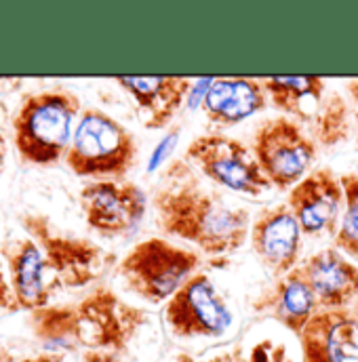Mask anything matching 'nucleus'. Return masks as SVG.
<instances>
[{
    "instance_id": "nucleus-20",
    "label": "nucleus",
    "mask_w": 358,
    "mask_h": 362,
    "mask_svg": "<svg viewBox=\"0 0 358 362\" xmlns=\"http://www.w3.org/2000/svg\"><path fill=\"white\" fill-rule=\"evenodd\" d=\"M28 327L42 352L51 354H76L81 346V329L76 305H45L28 314Z\"/></svg>"
},
{
    "instance_id": "nucleus-27",
    "label": "nucleus",
    "mask_w": 358,
    "mask_h": 362,
    "mask_svg": "<svg viewBox=\"0 0 358 362\" xmlns=\"http://www.w3.org/2000/svg\"><path fill=\"white\" fill-rule=\"evenodd\" d=\"M19 362H68L66 356L62 354H51V352H40V354H34V356H28Z\"/></svg>"
},
{
    "instance_id": "nucleus-15",
    "label": "nucleus",
    "mask_w": 358,
    "mask_h": 362,
    "mask_svg": "<svg viewBox=\"0 0 358 362\" xmlns=\"http://www.w3.org/2000/svg\"><path fill=\"white\" fill-rule=\"evenodd\" d=\"M2 255L17 310H25L30 314L49 305L53 293L38 245L23 234L13 243H6Z\"/></svg>"
},
{
    "instance_id": "nucleus-28",
    "label": "nucleus",
    "mask_w": 358,
    "mask_h": 362,
    "mask_svg": "<svg viewBox=\"0 0 358 362\" xmlns=\"http://www.w3.org/2000/svg\"><path fill=\"white\" fill-rule=\"evenodd\" d=\"M346 95H348V101L354 105V112L358 116V81H348L346 83Z\"/></svg>"
},
{
    "instance_id": "nucleus-32",
    "label": "nucleus",
    "mask_w": 358,
    "mask_h": 362,
    "mask_svg": "<svg viewBox=\"0 0 358 362\" xmlns=\"http://www.w3.org/2000/svg\"><path fill=\"white\" fill-rule=\"evenodd\" d=\"M354 314H357V316H358V299H357V312H354Z\"/></svg>"
},
{
    "instance_id": "nucleus-22",
    "label": "nucleus",
    "mask_w": 358,
    "mask_h": 362,
    "mask_svg": "<svg viewBox=\"0 0 358 362\" xmlns=\"http://www.w3.org/2000/svg\"><path fill=\"white\" fill-rule=\"evenodd\" d=\"M340 181L344 185L346 204L337 234L333 236V245L340 253L358 259V173H342Z\"/></svg>"
},
{
    "instance_id": "nucleus-17",
    "label": "nucleus",
    "mask_w": 358,
    "mask_h": 362,
    "mask_svg": "<svg viewBox=\"0 0 358 362\" xmlns=\"http://www.w3.org/2000/svg\"><path fill=\"white\" fill-rule=\"evenodd\" d=\"M268 93L262 85V78H211L204 97L202 114L211 124L234 127L258 112L268 107Z\"/></svg>"
},
{
    "instance_id": "nucleus-21",
    "label": "nucleus",
    "mask_w": 358,
    "mask_h": 362,
    "mask_svg": "<svg viewBox=\"0 0 358 362\" xmlns=\"http://www.w3.org/2000/svg\"><path fill=\"white\" fill-rule=\"evenodd\" d=\"M352 107L348 97H344L340 90L327 93L323 105L318 107L316 116L310 122V137L316 141V146L323 148H335L350 139L352 135Z\"/></svg>"
},
{
    "instance_id": "nucleus-24",
    "label": "nucleus",
    "mask_w": 358,
    "mask_h": 362,
    "mask_svg": "<svg viewBox=\"0 0 358 362\" xmlns=\"http://www.w3.org/2000/svg\"><path fill=\"white\" fill-rule=\"evenodd\" d=\"M173 362H247V358H245L243 346H234V348H230L226 352H219V354H215L211 358H194V356L181 352L173 358Z\"/></svg>"
},
{
    "instance_id": "nucleus-3",
    "label": "nucleus",
    "mask_w": 358,
    "mask_h": 362,
    "mask_svg": "<svg viewBox=\"0 0 358 362\" xmlns=\"http://www.w3.org/2000/svg\"><path fill=\"white\" fill-rule=\"evenodd\" d=\"M139 144L135 135L103 110H83L66 167L76 175L93 181H122L135 167Z\"/></svg>"
},
{
    "instance_id": "nucleus-30",
    "label": "nucleus",
    "mask_w": 358,
    "mask_h": 362,
    "mask_svg": "<svg viewBox=\"0 0 358 362\" xmlns=\"http://www.w3.org/2000/svg\"><path fill=\"white\" fill-rule=\"evenodd\" d=\"M4 154H6V141L0 133V169H2V163H4Z\"/></svg>"
},
{
    "instance_id": "nucleus-14",
    "label": "nucleus",
    "mask_w": 358,
    "mask_h": 362,
    "mask_svg": "<svg viewBox=\"0 0 358 362\" xmlns=\"http://www.w3.org/2000/svg\"><path fill=\"white\" fill-rule=\"evenodd\" d=\"M251 310L260 316L272 318L295 337H299L304 327L321 310V303L306 272L297 266L295 270L276 278L274 284L266 286L251 301Z\"/></svg>"
},
{
    "instance_id": "nucleus-10",
    "label": "nucleus",
    "mask_w": 358,
    "mask_h": 362,
    "mask_svg": "<svg viewBox=\"0 0 358 362\" xmlns=\"http://www.w3.org/2000/svg\"><path fill=\"white\" fill-rule=\"evenodd\" d=\"M81 209L91 230L103 238L133 234L146 217L148 198L133 181H91L83 185Z\"/></svg>"
},
{
    "instance_id": "nucleus-1",
    "label": "nucleus",
    "mask_w": 358,
    "mask_h": 362,
    "mask_svg": "<svg viewBox=\"0 0 358 362\" xmlns=\"http://www.w3.org/2000/svg\"><path fill=\"white\" fill-rule=\"evenodd\" d=\"M152 206L163 234L181 238L207 255H232L249 240L251 213L207 187L185 158H175L163 169Z\"/></svg>"
},
{
    "instance_id": "nucleus-11",
    "label": "nucleus",
    "mask_w": 358,
    "mask_h": 362,
    "mask_svg": "<svg viewBox=\"0 0 358 362\" xmlns=\"http://www.w3.org/2000/svg\"><path fill=\"white\" fill-rule=\"evenodd\" d=\"M344 204V185L329 167L312 169L287 196V206L293 211L304 236H335Z\"/></svg>"
},
{
    "instance_id": "nucleus-12",
    "label": "nucleus",
    "mask_w": 358,
    "mask_h": 362,
    "mask_svg": "<svg viewBox=\"0 0 358 362\" xmlns=\"http://www.w3.org/2000/svg\"><path fill=\"white\" fill-rule=\"evenodd\" d=\"M249 243L260 264L274 278H280L299 266L304 232L293 211L282 202L266 206L255 215L251 221Z\"/></svg>"
},
{
    "instance_id": "nucleus-2",
    "label": "nucleus",
    "mask_w": 358,
    "mask_h": 362,
    "mask_svg": "<svg viewBox=\"0 0 358 362\" xmlns=\"http://www.w3.org/2000/svg\"><path fill=\"white\" fill-rule=\"evenodd\" d=\"M81 114L83 101L74 90L55 87L25 95L11 120L19 158L32 167H57L66 160Z\"/></svg>"
},
{
    "instance_id": "nucleus-29",
    "label": "nucleus",
    "mask_w": 358,
    "mask_h": 362,
    "mask_svg": "<svg viewBox=\"0 0 358 362\" xmlns=\"http://www.w3.org/2000/svg\"><path fill=\"white\" fill-rule=\"evenodd\" d=\"M0 362H17L15 361V356L11 354V350H6L2 344H0Z\"/></svg>"
},
{
    "instance_id": "nucleus-5",
    "label": "nucleus",
    "mask_w": 358,
    "mask_h": 362,
    "mask_svg": "<svg viewBox=\"0 0 358 362\" xmlns=\"http://www.w3.org/2000/svg\"><path fill=\"white\" fill-rule=\"evenodd\" d=\"M200 262L196 251L152 236L131 247L118 262L116 272L129 293L158 305L167 303L181 284L196 274Z\"/></svg>"
},
{
    "instance_id": "nucleus-25",
    "label": "nucleus",
    "mask_w": 358,
    "mask_h": 362,
    "mask_svg": "<svg viewBox=\"0 0 358 362\" xmlns=\"http://www.w3.org/2000/svg\"><path fill=\"white\" fill-rule=\"evenodd\" d=\"M0 310H6V312L17 310L15 299H13V291L8 284V276H6V270L2 266V259H0Z\"/></svg>"
},
{
    "instance_id": "nucleus-31",
    "label": "nucleus",
    "mask_w": 358,
    "mask_h": 362,
    "mask_svg": "<svg viewBox=\"0 0 358 362\" xmlns=\"http://www.w3.org/2000/svg\"><path fill=\"white\" fill-rule=\"evenodd\" d=\"M2 83H17V81L15 78H8V76H0V85Z\"/></svg>"
},
{
    "instance_id": "nucleus-4",
    "label": "nucleus",
    "mask_w": 358,
    "mask_h": 362,
    "mask_svg": "<svg viewBox=\"0 0 358 362\" xmlns=\"http://www.w3.org/2000/svg\"><path fill=\"white\" fill-rule=\"evenodd\" d=\"M19 226L30 236L45 259L51 293L66 288H83L95 282L110 266L112 257L89 238H81L59 230L42 213H25Z\"/></svg>"
},
{
    "instance_id": "nucleus-8",
    "label": "nucleus",
    "mask_w": 358,
    "mask_h": 362,
    "mask_svg": "<svg viewBox=\"0 0 358 362\" xmlns=\"http://www.w3.org/2000/svg\"><path fill=\"white\" fill-rule=\"evenodd\" d=\"M74 305L85 350L125 354L148 322L144 308L127 303L110 286H95Z\"/></svg>"
},
{
    "instance_id": "nucleus-19",
    "label": "nucleus",
    "mask_w": 358,
    "mask_h": 362,
    "mask_svg": "<svg viewBox=\"0 0 358 362\" xmlns=\"http://www.w3.org/2000/svg\"><path fill=\"white\" fill-rule=\"evenodd\" d=\"M272 107L297 122H312L327 97V81L321 76H270L262 78Z\"/></svg>"
},
{
    "instance_id": "nucleus-16",
    "label": "nucleus",
    "mask_w": 358,
    "mask_h": 362,
    "mask_svg": "<svg viewBox=\"0 0 358 362\" xmlns=\"http://www.w3.org/2000/svg\"><path fill=\"white\" fill-rule=\"evenodd\" d=\"M114 83L131 95L150 131L169 127L192 90V81L185 76H116Z\"/></svg>"
},
{
    "instance_id": "nucleus-13",
    "label": "nucleus",
    "mask_w": 358,
    "mask_h": 362,
    "mask_svg": "<svg viewBox=\"0 0 358 362\" xmlns=\"http://www.w3.org/2000/svg\"><path fill=\"white\" fill-rule=\"evenodd\" d=\"M299 339L301 362H358V316L352 310H318Z\"/></svg>"
},
{
    "instance_id": "nucleus-26",
    "label": "nucleus",
    "mask_w": 358,
    "mask_h": 362,
    "mask_svg": "<svg viewBox=\"0 0 358 362\" xmlns=\"http://www.w3.org/2000/svg\"><path fill=\"white\" fill-rule=\"evenodd\" d=\"M81 362H125L120 358V354L114 352H103V350H85Z\"/></svg>"
},
{
    "instance_id": "nucleus-7",
    "label": "nucleus",
    "mask_w": 358,
    "mask_h": 362,
    "mask_svg": "<svg viewBox=\"0 0 358 362\" xmlns=\"http://www.w3.org/2000/svg\"><path fill=\"white\" fill-rule=\"evenodd\" d=\"M253 154L276 189H291L312 171L318 146L304 131L301 122L289 116H274L258 127Z\"/></svg>"
},
{
    "instance_id": "nucleus-6",
    "label": "nucleus",
    "mask_w": 358,
    "mask_h": 362,
    "mask_svg": "<svg viewBox=\"0 0 358 362\" xmlns=\"http://www.w3.org/2000/svg\"><path fill=\"white\" fill-rule=\"evenodd\" d=\"M183 158L215 185L245 196L258 198L272 187L253 150H249L241 139L224 133H204L194 137L187 144Z\"/></svg>"
},
{
    "instance_id": "nucleus-9",
    "label": "nucleus",
    "mask_w": 358,
    "mask_h": 362,
    "mask_svg": "<svg viewBox=\"0 0 358 362\" xmlns=\"http://www.w3.org/2000/svg\"><path fill=\"white\" fill-rule=\"evenodd\" d=\"M165 322L179 339L221 337L232 325V312L211 276L196 272L165 303Z\"/></svg>"
},
{
    "instance_id": "nucleus-18",
    "label": "nucleus",
    "mask_w": 358,
    "mask_h": 362,
    "mask_svg": "<svg viewBox=\"0 0 358 362\" xmlns=\"http://www.w3.org/2000/svg\"><path fill=\"white\" fill-rule=\"evenodd\" d=\"M301 270L318 297L321 310H346L358 299V266L335 247L310 255Z\"/></svg>"
},
{
    "instance_id": "nucleus-33",
    "label": "nucleus",
    "mask_w": 358,
    "mask_h": 362,
    "mask_svg": "<svg viewBox=\"0 0 358 362\" xmlns=\"http://www.w3.org/2000/svg\"><path fill=\"white\" fill-rule=\"evenodd\" d=\"M357 173H358V171H357Z\"/></svg>"
},
{
    "instance_id": "nucleus-23",
    "label": "nucleus",
    "mask_w": 358,
    "mask_h": 362,
    "mask_svg": "<svg viewBox=\"0 0 358 362\" xmlns=\"http://www.w3.org/2000/svg\"><path fill=\"white\" fill-rule=\"evenodd\" d=\"M247 362H293V358H291L284 344H278L272 339H262L251 348Z\"/></svg>"
}]
</instances>
